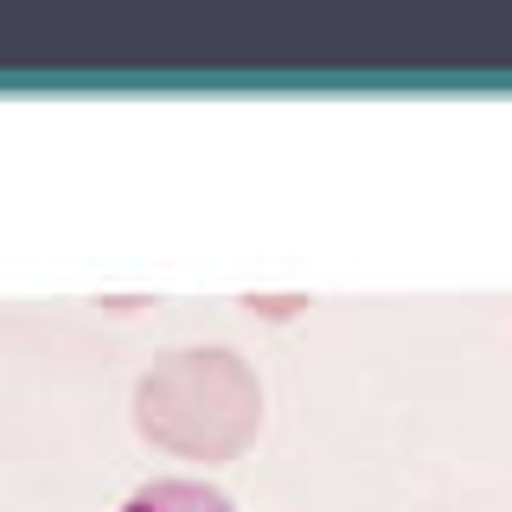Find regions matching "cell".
<instances>
[{"label":"cell","instance_id":"6da1fadb","mask_svg":"<svg viewBox=\"0 0 512 512\" xmlns=\"http://www.w3.org/2000/svg\"><path fill=\"white\" fill-rule=\"evenodd\" d=\"M128 416L160 455L237 461L263 436V378L237 346H180L135 378Z\"/></svg>","mask_w":512,"mask_h":512},{"label":"cell","instance_id":"7a4b0ae2","mask_svg":"<svg viewBox=\"0 0 512 512\" xmlns=\"http://www.w3.org/2000/svg\"><path fill=\"white\" fill-rule=\"evenodd\" d=\"M122 512H237L231 493H218L212 480H192V474H167V480H148L122 500Z\"/></svg>","mask_w":512,"mask_h":512},{"label":"cell","instance_id":"3957f363","mask_svg":"<svg viewBox=\"0 0 512 512\" xmlns=\"http://www.w3.org/2000/svg\"><path fill=\"white\" fill-rule=\"evenodd\" d=\"M244 308L256 320H295V314H308V295H244Z\"/></svg>","mask_w":512,"mask_h":512}]
</instances>
